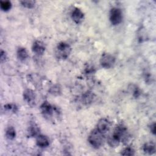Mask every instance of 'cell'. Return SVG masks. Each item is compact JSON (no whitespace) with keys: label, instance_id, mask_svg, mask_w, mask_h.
Segmentation results:
<instances>
[{"label":"cell","instance_id":"6da1fadb","mask_svg":"<svg viewBox=\"0 0 156 156\" xmlns=\"http://www.w3.org/2000/svg\"><path fill=\"white\" fill-rule=\"evenodd\" d=\"M129 136L127 129L123 124H118L111 136L108 138L107 143L110 147H115L119 145L120 142L127 140Z\"/></svg>","mask_w":156,"mask_h":156},{"label":"cell","instance_id":"7a4b0ae2","mask_svg":"<svg viewBox=\"0 0 156 156\" xmlns=\"http://www.w3.org/2000/svg\"><path fill=\"white\" fill-rule=\"evenodd\" d=\"M88 140L93 147L98 149L103 144L104 141V134L100 132L96 129H94L89 134Z\"/></svg>","mask_w":156,"mask_h":156},{"label":"cell","instance_id":"3957f363","mask_svg":"<svg viewBox=\"0 0 156 156\" xmlns=\"http://www.w3.org/2000/svg\"><path fill=\"white\" fill-rule=\"evenodd\" d=\"M71 52V47L66 42H60L57 45L55 49V56L57 58L61 60L66 59Z\"/></svg>","mask_w":156,"mask_h":156},{"label":"cell","instance_id":"277c9868","mask_svg":"<svg viewBox=\"0 0 156 156\" xmlns=\"http://www.w3.org/2000/svg\"><path fill=\"white\" fill-rule=\"evenodd\" d=\"M40 111L43 116L48 119L51 118L54 113L57 112L56 108L48 101H44L42 103L40 106Z\"/></svg>","mask_w":156,"mask_h":156},{"label":"cell","instance_id":"5b68a950","mask_svg":"<svg viewBox=\"0 0 156 156\" xmlns=\"http://www.w3.org/2000/svg\"><path fill=\"white\" fill-rule=\"evenodd\" d=\"M116 61L115 57L109 53H103L100 58L101 65L106 69L112 68Z\"/></svg>","mask_w":156,"mask_h":156},{"label":"cell","instance_id":"8992f818","mask_svg":"<svg viewBox=\"0 0 156 156\" xmlns=\"http://www.w3.org/2000/svg\"><path fill=\"white\" fill-rule=\"evenodd\" d=\"M122 20V13L120 9L117 7L112 8L110 11V21L114 25H118L121 23Z\"/></svg>","mask_w":156,"mask_h":156},{"label":"cell","instance_id":"52a82bcc","mask_svg":"<svg viewBox=\"0 0 156 156\" xmlns=\"http://www.w3.org/2000/svg\"><path fill=\"white\" fill-rule=\"evenodd\" d=\"M23 99L29 107H34L35 105L36 96L33 90L26 89L23 92Z\"/></svg>","mask_w":156,"mask_h":156},{"label":"cell","instance_id":"ba28073f","mask_svg":"<svg viewBox=\"0 0 156 156\" xmlns=\"http://www.w3.org/2000/svg\"><path fill=\"white\" fill-rule=\"evenodd\" d=\"M111 124L108 119L107 118L100 119L96 125V129L103 134L106 133L110 129Z\"/></svg>","mask_w":156,"mask_h":156},{"label":"cell","instance_id":"9c48e42d","mask_svg":"<svg viewBox=\"0 0 156 156\" xmlns=\"http://www.w3.org/2000/svg\"><path fill=\"white\" fill-rule=\"evenodd\" d=\"M72 20L76 23L79 24L80 23L84 18V13L83 12L77 7H75L71 12V13Z\"/></svg>","mask_w":156,"mask_h":156},{"label":"cell","instance_id":"30bf717a","mask_svg":"<svg viewBox=\"0 0 156 156\" xmlns=\"http://www.w3.org/2000/svg\"><path fill=\"white\" fill-rule=\"evenodd\" d=\"M45 49L46 48L44 44L40 40H36L34 41L32 46V51L36 54L40 55L43 54L45 51Z\"/></svg>","mask_w":156,"mask_h":156},{"label":"cell","instance_id":"8fae6325","mask_svg":"<svg viewBox=\"0 0 156 156\" xmlns=\"http://www.w3.org/2000/svg\"><path fill=\"white\" fill-rule=\"evenodd\" d=\"M94 97V94L93 92L90 91H87L82 94L80 101L82 104L85 105H88L93 102Z\"/></svg>","mask_w":156,"mask_h":156},{"label":"cell","instance_id":"7c38bea8","mask_svg":"<svg viewBox=\"0 0 156 156\" xmlns=\"http://www.w3.org/2000/svg\"><path fill=\"white\" fill-rule=\"evenodd\" d=\"M36 143L40 147H46L49 145V140L44 135H38L37 136Z\"/></svg>","mask_w":156,"mask_h":156},{"label":"cell","instance_id":"4fadbf2b","mask_svg":"<svg viewBox=\"0 0 156 156\" xmlns=\"http://www.w3.org/2000/svg\"><path fill=\"white\" fill-rule=\"evenodd\" d=\"M40 133V129L35 123L31 124L27 129V136L29 137L37 136Z\"/></svg>","mask_w":156,"mask_h":156},{"label":"cell","instance_id":"5bb4252c","mask_svg":"<svg viewBox=\"0 0 156 156\" xmlns=\"http://www.w3.org/2000/svg\"><path fill=\"white\" fill-rule=\"evenodd\" d=\"M143 151L148 154H153L155 152V145L152 141L147 142L143 146Z\"/></svg>","mask_w":156,"mask_h":156},{"label":"cell","instance_id":"9a60e30c","mask_svg":"<svg viewBox=\"0 0 156 156\" xmlns=\"http://www.w3.org/2000/svg\"><path fill=\"white\" fill-rule=\"evenodd\" d=\"M16 55L18 58L21 61H24L28 57V52L26 49L22 47H20L17 49Z\"/></svg>","mask_w":156,"mask_h":156},{"label":"cell","instance_id":"2e32d148","mask_svg":"<svg viewBox=\"0 0 156 156\" xmlns=\"http://www.w3.org/2000/svg\"><path fill=\"white\" fill-rule=\"evenodd\" d=\"M5 136L9 140H13L16 136V131L13 127H9L5 131Z\"/></svg>","mask_w":156,"mask_h":156},{"label":"cell","instance_id":"e0dca14e","mask_svg":"<svg viewBox=\"0 0 156 156\" xmlns=\"http://www.w3.org/2000/svg\"><path fill=\"white\" fill-rule=\"evenodd\" d=\"M0 7L2 10L7 12L12 8V3L9 1H1Z\"/></svg>","mask_w":156,"mask_h":156},{"label":"cell","instance_id":"ac0fdd59","mask_svg":"<svg viewBox=\"0 0 156 156\" xmlns=\"http://www.w3.org/2000/svg\"><path fill=\"white\" fill-rule=\"evenodd\" d=\"M4 109L6 111L10 112L12 113H16L18 111L17 106L13 104H7L4 105Z\"/></svg>","mask_w":156,"mask_h":156},{"label":"cell","instance_id":"d6986e66","mask_svg":"<svg viewBox=\"0 0 156 156\" xmlns=\"http://www.w3.org/2000/svg\"><path fill=\"white\" fill-rule=\"evenodd\" d=\"M21 4L27 9H32L34 7L35 2L34 1H20Z\"/></svg>","mask_w":156,"mask_h":156},{"label":"cell","instance_id":"ffe728a7","mask_svg":"<svg viewBox=\"0 0 156 156\" xmlns=\"http://www.w3.org/2000/svg\"><path fill=\"white\" fill-rule=\"evenodd\" d=\"M121 154L122 155H133L135 154V151L131 147H127L122 151Z\"/></svg>","mask_w":156,"mask_h":156},{"label":"cell","instance_id":"44dd1931","mask_svg":"<svg viewBox=\"0 0 156 156\" xmlns=\"http://www.w3.org/2000/svg\"><path fill=\"white\" fill-rule=\"evenodd\" d=\"M131 91L132 93V96L135 98H137L140 96L141 94V90L140 89L136 87V85H132V88H131Z\"/></svg>","mask_w":156,"mask_h":156},{"label":"cell","instance_id":"7402d4cb","mask_svg":"<svg viewBox=\"0 0 156 156\" xmlns=\"http://www.w3.org/2000/svg\"><path fill=\"white\" fill-rule=\"evenodd\" d=\"M49 92H50L51 94H52L53 95L57 96V95H59V94L61 93V89L58 85H54L53 87H52L50 88Z\"/></svg>","mask_w":156,"mask_h":156},{"label":"cell","instance_id":"603a6c76","mask_svg":"<svg viewBox=\"0 0 156 156\" xmlns=\"http://www.w3.org/2000/svg\"><path fill=\"white\" fill-rule=\"evenodd\" d=\"M7 59V54L2 49L1 51V63L4 62Z\"/></svg>","mask_w":156,"mask_h":156},{"label":"cell","instance_id":"cb8c5ba5","mask_svg":"<svg viewBox=\"0 0 156 156\" xmlns=\"http://www.w3.org/2000/svg\"><path fill=\"white\" fill-rule=\"evenodd\" d=\"M149 128H150L151 132L154 135H155V123L153 122L152 124H151Z\"/></svg>","mask_w":156,"mask_h":156}]
</instances>
